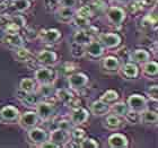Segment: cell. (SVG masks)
I'll return each instance as SVG.
<instances>
[{
  "label": "cell",
  "mask_w": 158,
  "mask_h": 148,
  "mask_svg": "<svg viewBox=\"0 0 158 148\" xmlns=\"http://www.w3.org/2000/svg\"><path fill=\"white\" fill-rule=\"evenodd\" d=\"M88 82V77L82 73H73L68 76L67 78V84L68 87L75 91L84 88Z\"/></svg>",
  "instance_id": "7a4b0ae2"
},
{
  "label": "cell",
  "mask_w": 158,
  "mask_h": 148,
  "mask_svg": "<svg viewBox=\"0 0 158 148\" xmlns=\"http://www.w3.org/2000/svg\"><path fill=\"white\" fill-rule=\"evenodd\" d=\"M127 105L130 110L141 112L148 108V103H147V99H146L145 96L140 95V94H132L128 97Z\"/></svg>",
  "instance_id": "5b68a950"
},
{
  "label": "cell",
  "mask_w": 158,
  "mask_h": 148,
  "mask_svg": "<svg viewBox=\"0 0 158 148\" xmlns=\"http://www.w3.org/2000/svg\"><path fill=\"white\" fill-rule=\"evenodd\" d=\"M37 122H39V116H37L36 112L34 111H28L19 115L18 118V123L23 129L30 130L31 128L36 127Z\"/></svg>",
  "instance_id": "52a82bcc"
},
{
  "label": "cell",
  "mask_w": 158,
  "mask_h": 148,
  "mask_svg": "<svg viewBox=\"0 0 158 148\" xmlns=\"http://www.w3.org/2000/svg\"><path fill=\"white\" fill-rule=\"evenodd\" d=\"M70 22H73V24L78 28V30H86V28L90 25L89 19H87V18H82V17L77 16V15L76 16H73V19L70 20Z\"/></svg>",
  "instance_id": "e575fe53"
},
{
  "label": "cell",
  "mask_w": 158,
  "mask_h": 148,
  "mask_svg": "<svg viewBox=\"0 0 158 148\" xmlns=\"http://www.w3.org/2000/svg\"><path fill=\"white\" fill-rule=\"evenodd\" d=\"M85 137H87V136H86V132H85V130L81 128L73 129V131H71V133H70V138L73 139L75 142H77L78 145H79V142H81Z\"/></svg>",
  "instance_id": "d590c367"
},
{
  "label": "cell",
  "mask_w": 158,
  "mask_h": 148,
  "mask_svg": "<svg viewBox=\"0 0 158 148\" xmlns=\"http://www.w3.org/2000/svg\"><path fill=\"white\" fill-rule=\"evenodd\" d=\"M92 40V34L89 33L87 30H78L76 33L73 34V42H77L79 44H82V45H86Z\"/></svg>",
  "instance_id": "cb8c5ba5"
},
{
  "label": "cell",
  "mask_w": 158,
  "mask_h": 148,
  "mask_svg": "<svg viewBox=\"0 0 158 148\" xmlns=\"http://www.w3.org/2000/svg\"><path fill=\"white\" fill-rule=\"evenodd\" d=\"M19 89L25 93L35 92V89H36V82L32 78H23L19 82Z\"/></svg>",
  "instance_id": "83f0119b"
},
{
  "label": "cell",
  "mask_w": 158,
  "mask_h": 148,
  "mask_svg": "<svg viewBox=\"0 0 158 148\" xmlns=\"http://www.w3.org/2000/svg\"><path fill=\"white\" fill-rule=\"evenodd\" d=\"M123 116H124L125 121L130 123V125H138V123H140V112L129 109Z\"/></svg>",
  "instance_id": "4dcf8cb0"
},
{
  "label": "cell",
  "mask_w": 158,
  "mask_h": 148,
  "mask_svg": "<svg viewBox=\"0 0 158 148\" xmlns=\"http://www.w3.org/2000/svg\"><path fill=\"white\" fill-rule=\"evenodd\" d=\"M37 94L36 93H25L23 92V96H18V99H19V101L23 104H25L26 106H35V104H36L39 101H37Z\"/></svg>",
  "instance_id": "4316f807"
},
{
  "label": "cell",
  "mask_w": 158,
  "mask_h": 148,
  "mask_svg": "<svg viewBox=\"0 0 158 148\" xmlns=\"http://www.w3.org/2000/svg\"><path fill=\"white\" fill-rule=\"evenodd\" d=\"M149 59H150V53L143 49L135 50V51L130 52V56H129V61L135 62V65H142L146 61H148Z\"/></svg>",
  "instance_id": "2e32d148"
},
{
  "label": "cell",
  "mask_w": 158,
  "mask_h": 148,
  "mask_svg": "<svg viewBox=\"0 0 158 148\" xmlns=\"http://www.w3.org/2000/svg\"><path fill=\"white\" fill-rule=\"evenodd\" d=\"M106 17L111 24L113 25H121L127 18V14L122 8L116 6L109 7L106 10Z\"/></svg>",
  "instance_id": "6da1fadb"
},
{
  "label": "cell",
  "mask_w": 158,
  "mask_h": 148,
  "mask_svg": "<svg viewBox=\"0 0 158 148\" xmlns=\"http://www.w3.org/2000/svg\"><path fill=\"white\" fill-rule=\"evenodd\" d=\"M105 123L109 129H118L121 125V120H120V116H118V115L110 114L106 116Z\"/></svg>",
  "instance_id": "836d02e7"
},
{
  "label": "cell",
  "mask_w": 158,
  "mask_h": 148,
  "mask_svg": "<svg viewBox=\"0 0 158 148\" xmlns=\"http://www.w3.org/2000/svg\"><path fill=\"white\" fill-rule=\"evenodd\" d=\"M16 57L20 61H28V59L31 58V52L24 46H19V48H17Z\"/></svg>",
  "instance_id": "f35d334b"
},
{
  "label": "cell",
  "mask_w": 158,
  "mask_h": 148,
  "mask_svg": "<svg viewBox=\"0 0 158 148\" xmlns=\"http://www.w3.org/2000/svg\"><path fill=\"white\" fill-rule=\"evenodd\" d=\"M75 16L73 8H67V7H59L56 11V18L58 22L61 23H70V20L73 19Z\"/></svg>",
  "instance_id": "d6986e66"
},
{
  "label": "cell",
  "mask_w": 158,
  "mask_h": 148,
  "mask_svg": "<svg viewBox=\"0 0 158 148\" xmlns=\"http://www.w3.org/2000/svg\"><path fill=\"white\" fill-rule=\"evenodd\" d=\"M19 111L13 105H6L0 110V118L6 122L17 121L19 118Z\"/></svg>",
  "instance_id": "9a60e30c"
},
{
  "label": "cell",
  "mask_w": 158,
  "mask_h": 148,
  "mask_svg": "<svg viewBox=\"0 0 158 148\" xmlns=\"http://www.w3.org/2000/svg\"><path fill=\"white\" fill-rule=\"evenodd\" d=\"M34 78L35 82L41 84H53L54 79H56V74L52 69H49L46 67H41L37 68L34 73Z\"/></svg>",
  "instance_id": "3957f363"
},
{
  "label": "cell",
  "mask_w": 158,
  "mask_h": 148,
  "mask_svg": "<svg viewBox=\"0 0 158 148\" xmlns=\"http://www.w3.org/2000/svg\"><path fill=\"white\" fill-rule=\"evenodd\" d=\"M56 59H58V56L54 51H51V50H42L37 53L36 60L37 62L43 65V66H51V65H54L56 62Z\"/></svg>",
  "instance_id": "4fadbf2b"
},
{
  "label": "cell",
  "mask_w": 158,
  "mask_h": 148,
  "mask_svg": "<svg viewBox=\"0 0 158 148\" xmlns=\"http://www.w3.org/2000/svg\"><path fill=\"white\" fill-rule=\"evenodd\" d=\"M85 53H87L92 58H99L104 53V46L101 44L98 40L96 41L93 39L90 42H88L85 45Z\"/></svg>",
  "instance_id": "5bb4252c"
},
{
  "label": "cell",
  "mask_w": 158,
  "mask_h": 148,
  "mask_svg": "<svg viewBox=\"0 0 158 148\" xmlns=\"http://www.w3.org/2000/svg\"><path fill=\"white\" fill-rule=\"evenodd\" d=\"M56 97H58V99L61 101V102H62L63 104H66V105H70L71 101H73V97H75V96L73 95V93L70 92L68 88H66V87L56 89Z\"/></svg>",
  "instance_id": "603a6c76"
},
{
  "label": "cell",
  "mask_w": 158,
  "mask_h": 148,
  "mask_svg": "<svg viewBox=\"0 0 158 148\" xmlns=\"http://www.w3.org/2000/svg\"><path fill=\"white\" fill-rule=\"evenodd\" d=\"M2 41L14 48H19L24 44V39L18 33H6Z\"/></svg>",
  "instance_id": "44dd1931"
},
{
  "label": "cell",
  "mask_w": 158,
  "mask_h": 148,
  "mask_svg": "<svg viewBox=\"0 0 158 148\" xmlns=\"http://www.w3.org/2000/svg\"><path fill=\"white\" fill-rule=\"evenodd\" d=\"M147 94H148V96L150 97L152 101H157V99H158V87H157V85L150 86L149 89L147 91Z\"/></svg>",
  "instance_id": "60d3db41"
},
{
  "label": "cell",
  "mask_w": 158,
  "mask_h": 148,
  "mask_svg": "<svg viewBox=\"0 0 158 148\" xmlns=\"http://www.w3.org/2000/svg\"><path fill=\"white\" fill-rule=\"evenodd\" d=\"M98 142L97 140H95L94 138H88V137H85L81 142H79L78 147L80 148H98Z\"/></svg>",
  "instance_id": "8d00e7d4"
},
{
  "label": "cell",
  "mask_w": 158,
  "mask_h": 148,
  "mask_svg": "<svg viewBox=\"0 0 158 148\" xmlns=\"http://www.w3.org/2000/svg\"><path fill=\"white\" fill-rule=\"evenodd\" d=\"M118 71H120L125 79H135L138 77L139 75V68L135 62L128 61V62L123 63L122 66H120Z\"/></svg>",
  "instance_id": "8fae6325"
},
{
  "label": "cell",
  "mask_w": 158,
  "mask_h": 148,
  "mask_svg": "<svg viewBox=\"0 0 158 148\" xmlns=\"http://www.w3.org/2000/svg\"><path fill=\"white\" fill-rule=\"evenodd\" d=\"M35 112L41 120H49L54 114V108L48 102H37L35 104Z\"/></svg>",
  "instance_id": "ba28073f"
},
{
  "label": "cell",
  "mask_w": 158,
  "mask_h": 148,
  "mask_svg": "<svg viewBox=\"0 0 158 148\" xmlns=\"http://www.w3.org/2000/svg\"><path fill=\"white\" fill-rule=\"evenodd\" d=\"M35 91H36L37 95L42 96V97H51L56 93L53 84H41L40 87H37Z\"/></svg>",
  "instance_id": "484cf974"
},
{
  "label": "cell",
  "mask_w": 158,
  "mask_h": 148,
  "mask_svg": "<svg viewBox=\"0 0 158 148\" xmlns=\"http://www.w3.org/2000/svg\"><path fill=\"white\" fill-rule=\"evenodd\" d=\"M94 14H93V8L88 5H85V6H81L77 10V16H80L82 18H87L89 19L90 17L93 16Z\"/></svg>",
  "instance_id": "74e56055"
},
{
  "label": "cell",
  "mask_w": 158,
  "mask_h": 148,
  "mask_svg": "<svg viewBox=\"0 0 158 148\" xmlns=\"http://www.w3.org/2000/svg\"><path fill=\"white\" fill-rule=\"evenodd\" d=\"M70 54L73 57V58H81L86 54L85 53V45L82 44H79L77 42H71L70 44Z\"/></svg>",
  "instance_id": "f1b7e54d"
},
{
  "label": "cell",
  "mask_w": 158,
  "mask_h": 148,
  "mask_svg": "<svg viewBox=\"0 0 158 148\" xmlns=\"http://www.w3.org/2000/svg\"><path fill=\"white\" fill-rule=\"evenodd\" d=\"M5 35H6V31H5V28L0 27V42H2V40H3V37H5Z\"/></svg>",
  "instance_id": "c3c4849f"
},
{
  "label": "cell",
  "mask_w": 158,
  "mask_h": 148,
  "mask_svg": "<svg viewBox=\"0 0 158 148\" xmlns=\"http://www.w3.org/2000/svg\"><path fill=\"white\" fill-rule=\"evenodd\" d=\"M128 110L129 108L127 105V103H123V102H118V103L114 102V104L110 108V111H112L113 114L118 115V116H123L127 113Z\"/></svg>",
  "instance_id": "f546056e"
},
{
  "label": "cell",
  "mask_w": 158,
  "mask_h": 148,
  "mask_svg": "<svg viewBox=\"0 0 158 148\" xmlns=\"http://www.w3.org/2000/svg\"><path fill=\"white\" fill-rule=\"evenodd\" d=\"M77 68H78V67L75 66L73 63H66V65H64V74L68 76H69V74L71 75V73H73Z\"/></svg>",
  "instance_id": "ee69618b"
},
{
  "label": "cell",
  "mask_w": 158,
  "mask_h": 148,
  "mask_svg": "<svg viewBox=\"0 0 158 148\" xmlns=\"http://www.w3.org/2000/svg\"><path fill=\"white\" fill-rule=\"evenodd\" d=\"M11 6L16 11L23 13L30 8L31 2L30 0H11Z\"/></svg>",
  "instance_id": "1f68e13d"
},
{
  "label": "cell",
  "mask_w": 158,
  "mask_h": 148,
  "mask_svg": "<svg viewBox=\"0 0 158 148\" xmlns=\"http://www.w3.org/2000/svg\"><path fill=\"white\" fill-rule=\"evenodd\" d=\"M89 113L88 111L81 106L75 108L70 114V122L73 123V125H80L82 123H85L88 120Z\"/></svg>",
  "instance_id": "30bf717a"
},
{
  "label": "cell",
  "mask_w": 158,
  "mask_h": 148,
  "mask_svg": "<svg viewBox=\"0 0 158 148\" xmlns=\"http://www.w3.org/2000/svg\"><path fill=\"white\" fill-rule=\"evenodd\" d=\"M118 99V92L113 91V89H109V91H106V92L101 96V99H99L103 101V102L107 103V104H112V103L115 102Z\"/></svg>",
  "instance_id": "d6a6232c"
},
{
  "label": "cell",
  "mask_w": 158,
  "mask_h": 148,
  "mask_svg": "<svg viewBox=\"0 0 158 148\" xmlns=\"http://www.w3.org/2000/svg\"><path fill=\"white\" fill-rule=\"evenodd\" d=\"M158 121V115L156 110L145 109L140 112V123L143 125H155Z\"/></svg>",
  "instance_id": "ffe728a7"
},
{
  "label": "cell",
  "mask_w": 158,
  "mask_h": 148,
  "mask_svg": "<svg viewBox=\"0 0 158 148\" xmlns=\"http://www.w3.org/2000/svg\"><path fill=\"white\" fill-rule=\"evenodd\" d=\"M120 60L118 57L109 56L103 59V67L105 68L107 71H118L120 68Z\"/></svg>",
  "instance_id": "7402d4cb"
},
{
  "label": "cell",
  "mask_w": 158,
  "mask_h": 148,
  "mask_svg": "<svg viewBox=\"0 0 158 148\" xmlns=\"http://www.w3.org/2000/svg\"><path fill=\"white\" fill-rule=\"evenodd\" d=\"M90 112H92V114L96 115V116L105 115L110 112V104L103 102L101 99L94 101L90 104Z\"/></svg>",
  "instance_id": "ac0fdd59"
},
{
  "label": "cell",
  "mask_w": 158,
  "mask_h": 148,
  "mask_svg": "<svg viewBox=\"0 0 158 148\" xmlns=\"http://www.w3.org/2000/svg\"><path fill=\"white\" fill-rule=\"evenodd\" d=\"M60 7H67V8H73L77 5V0H58Z\"/></svg>",
  "instance_id": "b9f144b4"
},
{
  "label": "cell",
  "mask_w": 158,
  "mask_h": 148,
  "mask_svg": "<svg viewBox=\"0 0 158 148\" xmlns=\"http://www.w3.org/2000/svg\"><path fill=\"white\" fill-rule=\"evenodd\" d=\"M9 22H11V23H14V24H16L19 28H23V27L26 25V19H25L22 15H14V16H10L9 17Z\"/></svg>",
  "instance_id": "ab89813d"
},
{
  "label": "cell",
  "mask_w": 158,
  "mask_h": 148,
  "mask_svg": "<svg viewBox=\"0 0 158 148\" xmlns=\"http://www.w3.org/2000/svg\"><path fill=\"white\" fill-rule=\"evenodd\" d=\"M25 35H26V39L30 40V41H32V40L34 39H37L39 37V32H36V31L32 30V28H27L26 30V33H25Z\"/></svg>",
  "instance_id": "7bdbcfd3"
},
{
  "label": "cell",
  "mask_w": 158,
  "mask_h": 148,
  "mask_svg": "<svg viewBox=\"0 0 158 148\" xmlns=\"http://www.w3.org/2000/svg\"><path fill=\"white\" fill-rule=\"evenodd\" d=\"M58 5V0H45V8L48 10H52Z\"/></svg>",
  "instance_id": "bcb514c9"
},
{
  "label": "cell",
  "mask_w": 158,
  "mask_h": 148,
  "mask_svg": "<svg viewBox=\"0 0 158 148\" xmlns=\"http://www.w3.org/2000/svg\"><path fill=\"white\" fill-rule=\"evenodd\" d=\"M39 37L44 43H56L61 37V32L56 28H49V30H42L39 32Z\"/></svg>",
  "instance_id": "7c38bea8"
},
{
  "label": "cell",
  "mask_w": 158,
  "mask_h": 148,
  "mask_svg": "<svg viewBox=\"0 0 158 148\" xmlns=\"http://www.w3.org/2000/svg\"><path fill=\"white\" fill-rule=\"evenodd\" d=\"M142 73L145 74L146 76L149 77H155L158 73V63L156 61H152L148 60L145 63H142Z\"/></svg>",
  "instance_id": "d4e9b609"
},
{
  "label": "cell",
  "mask_w": 158,
  "mask_h": 148,
  "mask_svg": "<svg viewBox=\"0 0 158 148\" xmlns=\"http://www.w3.org/2000/svg\"><path fill=\"white\" fill-rule=\"evenodd\" d=\"M116 1H118V2H121V3H129L130 1H132V0H116Z\"/></svg>",
  "instance_id": "681fc988"
},
{
  "label": "cell",
  "mask_w": 158,
  "mask_h": 148,
  "mask_svg": "<svg viewBox=\"0 0 158 148\" xmlns=\"http://www.w3.org/2000/svg\"><path fill=\"white\" fill-rule=\"evenodd\" d=\"M27 136H28V139L33 142L34 145H41L49 138L48 132L44 129L37 128V127L31 128L28 130V132H27Z\"/></svg>",
  "instance_id": "9c48e42d"
},
{
  "label": "cell",
  "mask_w": 158,
  "mask_h": 148,
  "mask_svg": "<svg viewBox=\"0 0 158 148\" xmlns=\"http://www.w3.org/2000/svg\"><path fill=\"white\" fill-rule=\"evenodd\" d=\"M71 125L73 123L70 121H66V120H62V121L59 122V125H58V128H61V129H64L67 131H69L70 129H71Z\"/></svg>",
  "instance_id": "f6af8a7d"
},
{
  "label": "cell",
  "mask_w": 158,
  "mask_h": 148,
  "mask_svg": "<svg viewBox=\"0 0 158 148\" xmlns=\"http://www.w3.org/2000/svg\"><path fill=\"white\" fill-rule=\"evenodd\" d=\"M109 146L111 148H124L128 146V138L122 133H112L107 139Z\"/></svg>",
  "instance_id": "e0dca14e"
},
{
  "label": "cell",
  "mask_w": 158,
  "mask_h": 148,
  "mask_svg": "<svg viewBox=\"0 0 158 148\" xmlns=\"http://www.w3.org/2000/svg\"><path fill=\"white\" fill-rule=\"evenodd\" d=\"M40 146H41V147H43V148H58V146H56V144H53L51 140H48V139H46L43 144H41Z\"/></svg>",
  "instance_id": "7dc6e473"
},
{
  "label": "cell",
  "mask_w": 158,
  "mask_h": 148,
  "mask_svg": "<svg viewBox=\"0 0 158 148\" xmlns=\"http://www.w3.org/2000/svg\"><path fill=\"white\" fill-rule=\"evenodd\" d=\"M70 132L61 128L54 129L50 133V140L56 144L58 147H64L66 144L70 140Z\"/></svg>",
  "instance_id": "8992f818"
},
{
  "label": "cell",
  "mask_w": 158,
  "mask_h": 148,
  "mask_svg": "<svg viewBox=\"0 0 158 148\" xmlns=\"http://www.w3.org/2000/svg\"><path fill=\"white\" fill-rule=\"evenodd\" d=\"M98 41L106 49H115L121 44V36L118 33H101Z\"/></svg>",
  "instance_id": "277c9868"
}]
</instances>
